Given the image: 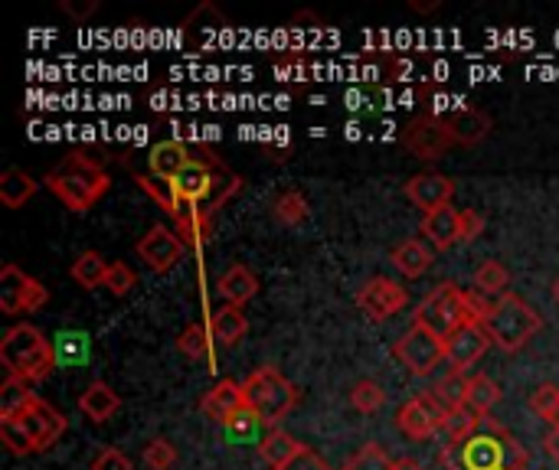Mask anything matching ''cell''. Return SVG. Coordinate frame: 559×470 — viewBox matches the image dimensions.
<instances>
[{"instance_id": "49", "label": "cell", "mask_w": 559, "mask_h": 470, "mask_svg": "<svg viewBox=\"0 0 559 470\" xmlns=\"http://www.w3.org/2000/svg\"><path fill=\"white\" fill-rule=\"evenodd\" d=\"M554 298H557V304H559V278L554 281Z\"/></svg>"}, {"instance_id": "38", "label": "cell", "mask_w": 559, "mask_h": 470, "mask_svg": "<svg viewBox=\"0 0 559 470\" xmlns=\"http://www.w3.org/2000/svg\"><path fill=\"white\" fill-rule=\"evenodd\" d=\"M144 468L147 470H170L177 465V448L167 438H154L144 445Z\"/></svg>"}, {"instance_id": "5", "label": "cell", "mask_w": 559, "mask_h": 470, "mask_svg": "<svg viewBox=\"0 0 559 470\" xmlns=\"http://www.w3.org/2000/svg\"><path fill=\"white\" fill-rule=\"evenodd\" d=\"M0 363L7 370V376L23 379V383H43L59 363H56V350L52 344L43 337L39 327L33 324H13L3 337H0Z\"/></svg>"}, {"instance_id": "34", "label": "cell", "mask_w": 559, "mask_h": 470, "mask_svg": "<svg viewBox=\"0 0 559 470\" xmlns=\"http://www.w3.org/2000/svg\"><path fill=\"white\" fill-rule=\"evenodd\" d=\"M501 386L491 379V376H485V373H478V376H472V386H468V409H475L478 415H491V409L501 402Z\"/></svg>"}, {"instance_id": "21", "label": "cell", "mask_w": 559, "mask_h": 470, "mask_svg": "<svg viewBox=\"0 0 559 470\" xmlns=\"http://www.w3.org/2000/svg\"><path fill=\"white\" fill-rule=\"evenodd\" d=\"M190 150H187V144H180V141H160L157 147H151V154H147V167H151V173L157 177V180H164V183H170L177 173H183L187 167H190Z\"/></svg>"}, {"instance_id": "14", "label": "cell", "mask_w": 559, "mask_h": 470, "mask_svg": "<svg viewBox=\"0 0 559 470\" xmlns=\"http://www.w3.org/2000/svg\"><path fill=\"white\" fill-rule=\"evenodd\" d=\"M183 252H187L183 239H180L174 229H167V226L147 229V232L141 236V242H138L141 262H144L151 272H157V275H167V272L183 258Z\"/></svg>"}, {"instance_id": "27", "label": "cell", "mask_w": 559, "mask_h": 470, "mask_svg": "<svg viewBox=\"0 0 559 470\" xmlns=\"http://www.w3.org/2000/svg\"><path fill=\"white\" fill-rule=\"evenodd\" d=\"M108 268H111V262H105L98 252H82V255L72 262V268H69V278H72L79 288H85V291H95V288H102V285H105V278H108Z\"/></svg>"}, {"instance_id": "23", "label": "cell", "mask_w": 559, "mask_h": 470, "mask_svg": "<svg viewBox=\"0 0 559 470\" xmlns=\"http://www.w3.org/2000/svg\"><path fill=\"white\" fill-rule=\"evenodd\" d=\"M393 265L406 278H423L436 265V249L423 239H406L393 249Z\"/></svg>"}, {"instance_id": "28", "label": "cell", "mask_w": 559, "mask_h": 470, "mask_svg": "<svg viewBox=\"0 0 559 470\" xmlns=\"http://www.w3.org/2000/svg\"><path fill=\"white\" fill-rule=\"evenodd\" d=\"M174 232L183 239L187 249H203L213 239V216L203 213V209H193V213H187L183 219L174 222Z\"/></svg>"}, {"instance_id": "24", "label": "cell", "mask_w": 559, "mask_h": 470, "mask_svg": "<svg viewBox=\"0 0 559 470\" xmlns=\"http://www.w3.org/2000/svg\"><path fill=\"white\" fill-rule=\"evenodd\" d=\"M210 330H213V340H216L219 347H239L242 337L249 334V317H246L242 308L226 304V308H219V311L213 314Z\"/></svg>"}, {"instance_id": "39", "label": "cell", "mask_w": 559, "mask_h": 470, "mask_svg": "<svg viewBox=\"0 0 559 470\" xmlns=\"http://www.w3.org/2000/svg\"><path fill=\"white\" fill-rule=\"evenodd\" d=\"M275 79L278 82H308L311 79V62L305 56H282L275 59Z\"/></svg>"}, {"instance_id": "30", "label": "cell", "mask_w": 559, "mask_h": 470, "mask_svg": "<svg viewBox=\"0 0 559 470\" xmlns=\"http://www.w3.org/2000/svg\"><path fill=\"white\" fill-rule=\"evenodd\" d=\"M508 288H511V272L501 262H495V258L481 262V268L475 272V291L491 298V301H498V298L508 294Z\"/></svg>"}, {"instance_id": "20", "label": "cell", "mask_w": 559, "mask_h": 470, "mask_svg": "<svg viewBox=\"0 0 559 470\" xmlns=\"http://www.w3.org/2000/svg\"><path fill=\"white\" fill-rule=\"evenodd\" d=\"M216 294L233 304V308H242L249 304L255 294H259V278L252 275V268L246 265H229L219 278H216Z\"/></svg>"}, {"instance_id": "35", "label": "cell", "mask_w": 559, "mask_h": 470, "mask_svg": "<svg viewBox=\"0 0 559 470\" xmlns=\"http://www.w3.org/2000/svg\"><path fill=\"white\" fill-rule=\"evenodd\" d=\"M350 406L360 412V415H377L383 406H386V389L373 379H360L354 389H350Z\"/></svg>"}, {"instance_id": "46", "label": "cell", "mask_w": 559, "mask_h": 470, "mask_svg": "<svg viewBox=\"0 0 559 470\" xmlns=\"http://www.w3.org/2000/svg\"><path fill=\"white\" fill-rule=\"evenodd\" d=\"M255 425H262V422H259V419H255V415L249 412V406H246V409H242V412H239V415H236V419H233L229 425H226V429H229L233 435H249V432H252Z\"/></svg>"}, {"instance_id": "12", "label": "cell", "mask_w": 559, "mask_h": 470, "mask_svg": "<svg viewBox=\"0 0 559 470\" xmlns=\"http://www.w3.org/2000/svg\"><path fill=\"white\" fill-rule=\"evenodd\" d=\"M357 308L373 321V324H383L396 314H403L409 308V291L386 278V275H377L370 281H364V288L357 291Z\"/></svg>"}, {"instance_id": "9", "label": "cell", "mask_w": 559, "mask_h": 470, "mask_svg": "<svg viewBox=\"0 0 559 470\" xmlns=\"http://www.w3.org/2000/svg\"><path fill=\"white\" fill-rule=\"evenodd\" d=\"M396 425L409 442H432L449 429V409L436 399V393H419L396 412Z\"/></svg>"}, {"instance_id": "11", "label": "cell", "mask_w": 559, "mask_h": 470, "mask_svg": "<svg viewBox=\"0 0 559 470\" xmlns=\"http://www.w3.org/2000/svg\"><path fill=\"white\" fill-rule=\"evenodd\" d=\"M393 357L406 366L413 376H432L445 363V340L436 337L432 330L413 324L393 347Z\"/></svg>"}, {"instance_id": "48", "label": "cell", "mask_w": 559, "mask_h": 470, "mask_svg": "<svg viewBox=\"0 0 559 470\" xmlns=\"http://www.w3.org/2000/svg\"><path fill=\"white\" fill-rule=\"evenodd\" d=\"M393 470H426V468H423L419 461H413V458H400V461H396V468H393Z\"/></svg>"}, {"instance_id": "18", "label": "cell", "mask_w": 559, "mask_h": 470, "mask_svg": "<svg viewBox=\"0 0 559 470\" xmlns=\"http://www.w3.org/2000/svg\"><path fill=\"white\" fill-rule=\"evenodd\" d=\"M442 118H445V128L459 147H478L491 134V118L478 108H459V111L442 115Z\"/></svg>"}, {"instance_id": "3", "label": "cell", "mask_w": 559, "mask_h": 470, "mask_svg": "<svg viewBox=\"0 0 559 470\" xmlns=\"http://www.w3.org/2000/svg\"><path fill=\"white\" fill-rule=\"evenodd\" d=\"M43 186L72 213H88L111 186L105 167H98L85 154H66L52 170H46Z\"/></svg>"}, {"instance_id": "19", "label": "cell", "mask_w": 559, "mask_h": 470, "mask_svg": "<svg viewBox=\"0 0 559 470\" xmlns=\"http://www.w3.org/2000/svg\"><path fill=\"white\" fill-rule=\"evenodd\" d=\"M423 236L432 249L439 252H449L452 245L462 242V209L455 206H445V209H436L423 219Z\"/></svg>"}, {"instance_id": "2", "label": "cell", "mask_w": 559, "mask_h": 470, "mask_svg": "<svg viewBox=\"0 0 559 470\" xmlns=\"http://www.w3.org/2000/svg\"><path fill=\"white\" fill-rule=\"evenodd\" d=\"M439 465L445 470H527L531 455L498 419L488 415L475 432L449 438L439 451Z\"/></svg>"}, {"instance_id": "45", "label": "cell", "mask_w": 559, "mask_h": 470, "mask_svg": "<svg viewBox=\"0 0 559 470\" xmlns=\"http://www.w3.org/2000/svg\"><path fill=\"white\" fill-rule=\"evenodd\" d=\"M62 10H66L72 20H88V16L98 10V0H62Z\"/></svg>"}, {"instance_id": "1", "label": "cell", "mask_w": 559, "mask_h": 470, "mask_svg": "<svg viewBox=\"0 0 559 470\" xmlns=\"http://www.w3.org/2000/svg\"><path fill=\"white\" fill-rule=\"evenodd\" d=\"M141 190L160 203V209L177 222L183 219L187 213L193 209H203V213H216L223 203H229L239 190H242V180L236 173H229L219 160H190V167L183 173H177L170 183L157 186L151 177H138Z\"/></svg>"}, {"instance_id": "31", "label": "cell", "mask_w": 559, "mask_h": 470, "mask_svg": "<svg viewBox=\"0 0 559 470\" xmlns=\"http://www.w3.org/2000/svg\"><path fill=\"white\" fill-rule=\"evenodd\" d=\"M468 386H472V376H465V373H449V376H442V379L432 386V393H436V399H439L449 412H459V409L468 406Z\"/></svg>"}, {"instance_id": "13", "label": "cell", "mask_w": 559, "mask_h": 470, "mask_svg": "<svg viewBox=\"0 0 559 470\" xmlns=\"http://www.w3.org/2000/svg\"><path fill=\"white\" fill-rule=\"evenodd\" d=\"M403 147L423 160H439L449 147H455L449 128H445V118L439 115H419L406 124L403 131Z\"/></svg>"}, {"instance_id": "6", "label": "cell", "mask_w": 559, "mask_h": 470, "mask_svg": "<svg viewBox=\"0 0 559 470\" xmlns=\"http://www.w3.org/2000/svg\"><path fill=\"white\" fill-rule=\"evenodd\" d=\"M491 337V344L504 353H518L524 350L540 330H544V317L537 314V308H531L521 294L508 291L504 298L495 301L491 314L481 324Z\"/></svg>"}, {"instance_id": "17", "label": "cell", "mask_w": 559, "mask_h": 470, "mask_svg": "<svg viewBox=\"0 0 559 470\" xmlns=\"http://www.w3.org/2000/svg\"><path fill=\"white\" fill-rule=\"evenodd\" d=\"M242 409H246V393H242V383H236V379H219L200 399V412L219 425H229Z\"/></svg>"}, {"instance_id": "8", "label": "cell", "mask_w": 559, "mask_h": 470, "mask_svg": "<svg viewBox=\"0 0 559 470\" xmlns=\"http://www.w3.org/2000/svg\"><path fill=\"white\" fill-rule=\"evenodd\" d=\"M413 324L432 330L436 337L449 340L459 327L468 324V308H465V291L452 281H442L439 288H432L423 304L413 314Z\"/></svg>"}, {"instance_id": "7", "label": "cell", "mask_w": 559, "mask_h": 470, "mask_svg": "<svg viewBox=\"0 0 559 470\" xmlns=\"http://www.w3.org/2000/svg\"><path fill=\"white\" fill-rule=\"evenodd\" d=\"M242 393H246V406L249 412L269 425V429H278L282 419H288L301 399L298 386L292 379H285L275 366H259L252 370L246 379H242Z\"/></svg>"}, {"instance_id": "16", "label": "cell", "mask_w": 559, "mask_h": 470, "mask_svg": "<svg viewBox=\"0 0 559 470\" xmlns=\"http://www.w3.org/2000/svg\"><path fill=\"white\" fill-rule=\"evenodd\" d=\"M452 196H455V183L442 173H416L406 180V200L426 216L452 206Z\"/></svg>"}, {"instance_id": "41", "label": "cell", "mask_w": 559, "mask_h": 470, "mask_svg": "<svg viewBox=\"0 0 559 470\" xmlns=\"http://www.w3.org/2000/svg\"><path fill=\"white\" fill-rule=\"evenodd\" d=\"M531 409L534 415H540L544 422H554V415L559 412V386H540L531 396Z\"/></svg>"}, {"instance_id": "26", "label": "cell", "mask_w": 559, "mask_h": 470, "mask_svg": "<svg viewBox=\"0 0 559 470\" xmlns=\"http://www.w3.org/2000/svg\"><path fill=\"white\" fill-rule=\"evenodd\" d=\"M305 445L298 442V438H292L288 432H282V429H272L262 442H259V458L265 461V468L269 470H282L298 451H301Z\"/></svg>"}, {"instance_id": "25", "label": "cell", "mask_w": 559, "mask_h": 470, "mask_svg": "<svg viewBox=\"0 0 559 470\" xmlns=\"http://www.w3.org/2000/svg\"><path fill=\"white\" fill-rule=\"evenodd\" d=\"M36 190H39V183H36L26 170H20V167H10V170L0 173V203H3L7 209L26 206V203L36 196Z\"/></svg>"}, {"instance_id": "22", "label": "cell", "mask_w": 559, "mask_h": 470, "mask_svg": "<svg viewBox=\"0 0 559 470\" xmlns=\"http://www.w3.org/2000/svg\"><path fill=\"white\" fill-rule=\"evenodd\" d=\"M118 409H121V399H118V393H115L108 383H88L85 393L79 396V412H82L88 422H95V425L115 419Z\"/></svg>"}, {"instance_id": "29", "label": "cell", "mask_w": 559, "mask_h": 470, "mask_svg": "<svg viewBox=\"0 0 559 470\" xmlns=\"http://www.w3.org/2000/svg\"><path fill=\"white\" fill-rule=\"evenodd\" d=\"M88 347H92V340H88L85 330H62L52 340V350H56V363L59 366H79V363H85L88 360Z\"/></svg>"}, {"instance_id": "44", "label": "cell", "mask_w": 559, "mask_h": 470, "mask_svg": "<svg viewBox=\"0 0 559 470\" xmlns=\"http://www.w3.org/2000/svg\"><path fill=\"white\" fill-rule=\"evenodd\" d=\"M282 470H331V468H328V461H324L321 455H314V451L305 445V448H301V451H298V455H295V458H292V461H288Z\"/></svg>"}, {"instance_id": "32", "label": "cell", "mask_w": 559, "mask_h": 470, "mask_svg": "<svg viewBox=\"0 0 559 470\" xmlns=\"http://www.w3.org/2000/svg\"><path fill=\"white\" fill-rule=\"evenodd\" d=\"M33 399H36V393H29V383L7 376V383H3V389H0V422L16 419Z\"/></svg>"}, {"instance_id": "50", "label": "cell", "mask_w": 559, "mask_h": 470, "mask_svg": "<svg viewBox=\"0 0 559 470\" xmlns=\"http://www.w3.org/2000/svg\"><path fill=\"white\" fill-rule=\"evenodd\" d=\"M550 425H554V429H559V412H557V415H554V422H550Z\"/></svg>"}, {"instance_id": "4", "label": "cell", "mask_w": 559, "mask_h": 470, "mask_svg": "<svg viewBox=\"0 0 559 470\" xmlns=\"http://www.w3.org/2000/svg\"><path fill=\"white\" fill-rule=\"evenodd\" d=\"M62 435H66V415L39 396L16 419L0 422V442L13 458L49 451Z\"/></svg>"}, {"instance_id": "47", "label": "cell", "mask_w": 559, "mask_h": 470, "mask_svg": "<svg viewBox=\"0 0 559 470\" xmlns=\"http://www.w3.org/2000/svg\"><path fill=\"white\" fill-rule=\"evenodd\" d=\"M544 448H547V455H550V458L559 465V429H554V432L544 438Z\"/></svg>"}, {"instance_id": "43", "label": "cell", "mask_w": 559, "mask_h": 470, "mask_svg": "<svg viewBox=\"0 0 559 470\" xmlns=\"http://www.w3.org/2000/svg\"><path fill=\"white\" fill-rule=\"evenodd\" d=\"M92 470H134L131 468V458L121 455L118 448H102L92 461Z\"/></svg>"}, {"instance_id": "33", "label": "cell", "mask_w": 559, "mask_h": 470, "mask_svg": "<svg viewBox=\"0 0 559 470\" xmlns=\"http://www.w3.org/2000/svg\"><path fill=\"white\" fill-rule=\"evenodd\" d=\"M213 330L206 324H190L180 337H177V350L187 357V360H206L213 363Z\"/></svg>"}, {"instance_id": "15", "label": "cell", "mask_w": 559, "mask_h": 470, "mask_svg": "<svg viewBox=\"0 0 559 470\" xmlns=\"http://www.w3.org/2000/svg\"><path fill=\"white\" fill-rule=\"evenodd\" d=\"M488 347H491L488 330L481 324H465V327H459L445 340V363L452 366V373H465L468 376V370L481 363Z\"/></svg>"}, {"instance_id": "40", "label": "cell", "mask_w": 559, "mask_h": 470, "mask_svg": "<svg viewBox=\"0 0 559 470\" xmlns=\"http://www.w3.org/2000/svg\"><path fill=\"white\" fill-rule=\"evenodd\" d=\"M138 285V275H134V268L131 265H124V262H111V268H108V278H105V288H108V294H115V298H124L131 288Z\"/></svg>"}, {"instance_id": "36", "label": "cell", "mask_w": 559, "mask_h": 470, "mask_svg": "<svg viewBox=\"0 0 559 470\" xmlns=\"http://www.w3.org/2000/svg\"><path fill=\"white\" fill-rule=\"evenodd\" d=\"M272 213H275V219L282 222V226H301L305 219H308V200L298 193V190H288V193H282L275 203H272Z\"/></svg>"}, {"instance_id": "42", "label": "cell", "mask_w": 559, "mask_h": 470, "mask_svg": "<svg viewBox=\"0 0 559 470\" xmlns=\"http://www.w3.org/2000/svg\"><path fill=\"white\" fill-rule=\"evenodd\" d=\"M485 229H488V222H485V216H481V213H475V209H462V242H465V245H472L475 239H481V236H485Z\"/></svg>"}, {"instance_id": "10", "label": "cell", "mask_w": 559, "mask_h": 470, "mask_svg": "<svg viewBox=\"0 0 559 470\" xmlns=\"http://www.w3.org/2000/svg\"><path fill=\"white\" fill-rule=\"evenodd\" d=\"M46 301H49V291L43 288V281H36L13 262L0 268V311L7 317L36 314L39 308H46Z\"/></svg>"}, {"instance_id": "37", "label": "cell", "mask_w": 559, "mask_h": 470, "mask_svg": "<svg viewBox=\"0 0 559 470\" xmlns=\"http://www.w3.org/2000/svg\"><path fill=\"white\" fill-rule=\"evenodd\" d=\"M396 468V461L386 455V448L383 445H367V448H360L344 470H393Z\"/></svg>"}]
</instances>
